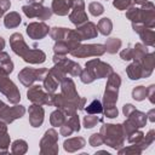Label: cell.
Wrapping results in <instances>:
<instances>
[{"mask_svg": "<svg viewBox=\"0 0 155 155\" xmlns=\"http://www.w3.org/2000/svg\"><path fill=\"white\" fill-rule=\"evenodd\" d=\"M10 44L13 50V52L18 56H21L25 62L28 63H42L46 59V54L41 50H31L27 46L24 42L23 36L19 33H15L10 38Z\"/></svg>", "mask_w": 155, "mask_h": 155, "instance_id": "1", "label": "cell"}, {"mask_svg": "<svg viewBox=\"0 0 155 155\" xmlns=\"http://www.w3.org/2000/svg\"><path fill=\"white\" fill-rule=\"evenodd\" d=\"M103 138V143H107L111 148L122 145V126L121 125H103L99 133Z\"/></svg>", "mask_w": 155, "mask_h": 155, "instance_id": "2", "label": "cell"}, {"mask_svg": "<svg viewBox=\"0 0 155 155\" xmlns=\"http://www.w3.org/2000/svg\"><path fill=\"white\" fill-rule=\"evenodd\" d=\"M0 92H2L7 97V99L13 104L18 103L21 99L19 91L17 90L16 85L10 80L8 73L2 67H0Z\"/></svg>", "mask_w": 155, "mask_h": 155, "instance_id": "3", "label": "cell"}, {"mask_svg": "<svg viewBox=\"0 0 155 155\" xmlns=\"http://www.w3.org/2000/svg\"><path fill=\"white\" fill-rule=\"evenodd\" d=\"M120 84H121V79L117 74H115V73L109 74L105 92H104V98H103L104 107L115 105V103L117 101V91H119Z\"/></svg>", "mask_w": 155, "mask_h": 155, "instance_id": "4", "label": "cell"}, {"mask_svg": "<svg viewBox=\"0 0 155 155\" xmlns=\"http://www.w3.org/2000/svg\"><path fill=\"white\" fill-rule=\"evenodd\" d=\"M48 74V69H45V68H40V69H31V68H24L19 74H18V79L19 81L29 87L31 86V84L36 80L39 81H42L45 79V76Z\"/></svg>", "mask_w": 155, "mask_h": 155, "instance_id": "5", "label": "cell"}, {"mask_svg": "<svg viewBox=\"0 0 155 155\" xmlns=\"http://www.w3.org/2000/svg\"><path fill=\"white\" fill-rule=\"evenodd\" d=\"M86 70L91 74V76L93 79H102V78H105V76H108L109 74L113 73L111 67L109 64L102 62L98 58L88 61L86 63Z\"/></svg>", "mask_w": 155, "mask_h": 155, "instance_id": "6", "label": "cell"}, {"mask_svg": "<svg viewBox=\"0 0 155 155\" xmlns=\"http://www.w3.org/2000/svg\"><path fill=\"white\" fill-rule=\"evenodd\" d=\"M25 113L24 107L22 105H15V107H8L6 105L4 102L0 101V119L6 122V124H11L13 120L22 117Z\"/></svg>", "mask_w": 155, "mask_h": 155, "instance_id": "7", "label": "cell"}, {"mask_svg": "<svg viewBox=\"0 0 155 155\" xmlns=\"http://www.w3.org/2000/svg\"><path fill=\"white\" fill-rule=\"evenodd\" d=\"M23 12L29 18H39V19H48L52 16V10L48 7H42L41 4H29L22 7Z\"/></svg>", "mask_w": 155, "mask_h": 155, "instance_id": "8", "label": "cell"}, {"mask_svg": "<svg viewBox=\"0 0 155 155\" xmlns=\"http://www.w3.org/2000/svg\"><path fill=\"white\" fill-rule=\"evenodd\" d=\"M105 52L104 45H79L76 48L71 50L70 53L74 57H91V56H102Z\"/></svg>", "mask_w": 155, "mask_h": 155, "instance_id": "9", "label": "cell"}, {"mask_svg": "<svg viewBox=\"0 0 155 155\" xmlns=\"http://www.w3.org/2000/svg\"><path fill=\"white\" fill-rule=\"evenodd\" d=\"M69 18L75 25H81L87 21L85 4L82 0H71V12L69 13Z\"/></svg>", "mask_w": 155, "mask_h": 155, "instance_id": "10", "label": "cell"}, {"mask_svg": "<svg viewBox=\"0 0 155 155\" xmlns=\"http://www.w3.org/2000/svg\"><path fill=\"white\" fill-rule=\"evenodd\" d=\"M53 62H54L56 65H58L59 68H62L65 71V74L68 73V74H70L73 76H78L81 73V68H80V65L78 63H75V62L65 58L62 54H54Z\"/></svg>", "mask_w": 155, "mask_h": 155, "instance_id": "11", "label": "cell"}, {"mask_svg": "<svg viewBox=\"0 0 155 155\" xmlns=\"http://www.w3.org/2000/svg\"><path fill=\"white\" fill-rule=\"evenodd\" d=\"M57 139H58V134L54 130H48L44 138L41 139V153H48V154H56L58 151V147H57Z\"/></svg>", "mask_w": 155, "mask_h": 155, "instance_id": "12", "label": "cell"}, {"mask_svg": "<svg viewBox=\"0 0 155 155\" xmlns=\"http://www.w3.org/2000/svg\"><path fill=\"white\" fill-rule=\"evenodd\" d=\"M48 31H50V28L44 22H34L27 25V34L34 40L42 39L48 34Z\"/></svg>", "mask_w": 155, "mask_h": 155, "instance_id": "13", "label": "cell"}, {"mask_svg": "<svg viewBox=\"0 0 155 155\" xmlns=\"http://www.w3.org/2000/svg\"><path fill=\"white\" fill-rule=\"evenodd\" d=\"M27 96H28V99L31 101L34 104L41 105V104H45L47 92L44 91L42 86H40V85H34V86H31V87L28 90Z\"/></svg>", "mask_w": 155, "mask_h": 155, "instance_id": "14", "label": "cell"}, {"mask_svg": "<svg viewBox=\"0 0 155 155\" xmlns=\"http://www.w3.org/2000/svg\"><path fill=\"white\" fill-rule=\"evenodd\" d=\"M44 121V109L39 104L29 107V122L33 127H39Z\"/></svg>", "mask_w": 155, "mask_h": 155, "instance_id": "15", "label": "cell"}, {"mask_svg": "<svg viewBox=\"0 0 155 155\" xmlns=\"http://www.w3.org/2000/svg\"><path fill=\"white\" fill-rule=\"evenodd\" d=\"M80 130V122L78 115H71L68 121H65L61 127V134L62 136H70L73 132Z\"/></svg>", "mask_w": 155, "mask_h": 155, "instance_id": "16", "label": "cell"}, {"mask_svg": "<svg viewBox=\"0 0 155 155\" xmlns=\"http://www.w3.org/2000/svg\"><path fill=\"white\" fill-rule=\"evenodd\" d=\"M76 31L81 36L82 40L85 39H93L97 36V25L92 22H85L82 25H80Z\"/></svg>", "mask_w": 155, "mask_h": 155, "instance_id": "17", "label": "cell"}, {"mask_svg": "<svg viewBox=\"0 0 155 155\" xmlns=\"http://www.w3.org/2000/svg\"><path fill=\"white\" fill-rule=\"evenodd\" d=\"M51 10L58 16H65L71 10V0H53Z\"/></svg>", "mask_w": 155, "mask_h": 155, "instance_id": "18", "label": "cell"}, {"mask_svg": "<svg viewBox=\"0 0 155 155\" xmlns=\"http://www.w3.org/2000/svg\"><path fill=\"white\" fill-rule=\"evenodd\" d=\"M10 137L7 134V127L2 121H0V153H6Z\"/></svg>", "mask_w": 155, "mask_h": 155, "instance_id": "19", "label": "cell"}, {"mask_svg": "<svg viewBox=\"0 0 155 155\" xmlns=\"http://www.w3.org/2000/svg\"><path fill=\"white\" fill-rule=\"evenodd\" d=\"M85 145V139L81 137H75V138H70L68 140L64 142V149L67 151H75L80 148H82Z\"/></svg>", "mask_w": 155, "mask_h": 155, "instance_id": "20", "label": "cell"}, {"mask_svg": "<svg viewBox=\"0 0 155 155\" xmlns=\"http://www.w3.org/2000/svg\"><path fill=\"white\" fill-rule=\"evenodd\" d=\"M4 24L6 28H16L21 24V16L17 12H10L5 16Z\"/></svg>", "mask_w": 155, "mask_h": 155, "instance_id": "21", "label": "cell"}, {"mask_svg": "<svg viewBox=\"0 0 155 155\" xmlns=\"http://www.w3.org/2000/svg\"><path fill=\"white\" fill-rule=\"evenodd\" d=\"M126 71H127L128 78L132 79V80H137V79H140L143 76V69H142L140 64L137 63V62H134L131 65H128Z\"/></svg>", "mask_w": 155, "mask_h": 155, "instance_id": "22", "label": "cell"}, {"mask_svg": "<svg viewBox=\"0 0 155 155\" xmlns=\"http://www.w3.org/2000/svg\"><path fill=\"white\" fill-rule=\"evenodd\" d=\"M42 81H44V88H45L46 92H48V93H53V92L57 90V87H58V81H57L50 73L45 76V79H44Z\"/></svg>", "mask_w": 155, "mask_h": 155, "instance_id": "23", "label": "cell"}, {"mask_svg": "<svg viewBox=\"0 0 155 155\" xmlns=\"http://www.w3.org/2000/svg\"><path fill=\"white\" fill-rule=\"evenodd\" d=\"M97 28L101 31V34L109 35L111 33V29H113V23L109 18H102V19H99V22L97 24Z\"/></svg>", "mask_w": 155, "mask_h": 155, "instance_id": "24", "label": "cell"}, {"mask_svg": "<svg viewBox=\"0 0 155 155\" xmlns=\"http://www.w3.org/2000/svg\"><path fill=\"white\" fill-rule=\"evenodd\" d=\"M50 121H51V125L57 127V126H62L64 122H65V116H64V113L62 110H54L52 114H51V117H50Z\"/></svg>", "mask_w": 155, "mask_h": 155, "instance_id": "25", "label": "cell"}, {"mask_svg": "<svg viewBox=\"0 0 155 155\" xmlns=\"http://www.w3.org/2000/svg\"><path fill=\"white\" fill-rule=\"evenodd\" d=\"M104 47H105V51H108L109 53H115L121 47V40L116 39V38H110V39H108Z\"/></svg>", "mask_w": 155, "mask_h": 155, "instance_id": "26", "label": "cell"}, {"mask_svg": "<svg viewBox=\"0 0 155 155\" xmlns=\"http://www.w3.org/2000/svg\"><path fill=\"white\" fill-rule=\"evenodd\" d=\"M0 64H1V67H2L8 74L13 70V63H12V61L10 59L8 54H7L6 52H2V51H0Z\"/></svg>", "mask_w": 155, "mask_h": 155, "instance_id": "27", "label": "cell"}, {"mask_svg": "<svg viewBox=\"0 0 155 155\" xmlns=\"http://www.w3.org/2000/svg\"><path fill=\"white\" fill-rule=\"evenodd\" d=\"M86 111L88 114H101L103 111V107H102V103L98 101V99H93L88 107H86Z\"/></svg>", "mask_w": 155, "mask_h": 155, "instance_id": "28", "label": "cell"}, {"mask_svg": "<svg viewBox=\"0 0 155 155\" xmlns=\"http://www.w3.org/2000/svg\"><path fill=\"white\" fill-rule=\"evenodd\" d=\"M88 10H90V13H91V15H93V16H99V15H102V13L104 12V6H103L101 2L94 1V2H91V4L88 5Z\"/></svg>", "mask_w": 155, "mask_h": 155, "instance_id": "29", "label": "cell"}, {"mask_svg": "<svg viewBox=\"0 0 155 155\" xmlns=\"http://www.w3.org/2000/svg\"><path fill=\"white\" fill-rule=\"evenodd\" d=\"M27 151V143L24 140H16L12 144V153L15 154H23Z\"/></svg>", "mask_w": 155, "mask_h": 155, "instance_id": "30", "label": "cell"}, {"mask_svg": "<svg viewBox=\"0 0 155 155\" xmlns=\"http://www.w3.org/2000/svg\"><path fill=\"white\" fill-rule=\"evenodd\" d=\"M53 51H54L56 54L64 56V54H67L69 52V48H68V46H67V44L64 41H56V45L53 47Z\"/></svg>", "mask_w": 155, "mask_h": 155, "instance_id": "31", "label": "cell"}, {"mask_svg": "<svg viewBox=\"0 0 155 155\" xmlns=\"http://www.w3.org/2000/svg\"><path fill=\"white\" fill-rule=\"evenodd\" d=\"M147 93H148V91L145 90V87L138 86V87H136V88L132 91V97H133L136 101H142V99L145 98Z\"/></svg>", "mask_w": 155, "mask_h": 155, "instance_id": "32", "label": "cell"}, {"mask_svg": "<svg viewBox=\"0 0 155 155\" xmlns=\"http://www.w3.org/2000/svg\"><path fill=\"white\" fill-rule=\"evenodd\" d=\"M101 119H98L97 116H94V114H90L87 116H85L84 119V126L86 128H91V127H94L97 125V122H99Z\"/></svg>", "mask_w": 155, "mask_h": 155, "instance_id": "33", "label": "cell"}, {"mask_svg": "<svg viewBox=\"0 0 155 155\" xmlns=\"http://www.w3.org/2000/svg\"><path fill=\"white\" fill-rule=\"evenodd\" d=\"M103 111H104V114H105L108 117H111V119H113V117H116V116H117V109H116L115 105L104 107Z\"/></svg>", "mask_w": 155, "mask_h": 155, "instance_id": "34", "label": "cell"}, {"mask_svg": "<svg viewBox=\"0 0 155 155\" xmlns=\"http://www.w3.org/2000/svg\"><path fill=\"white\" fill-rule=\"evenodd\" d=\"M113 4L119 10H126L131 5V0H114Z\"/></svg>", "mask_w": 155, "mask_h": 155, "instance_id": "35", "label": "cell"}, {"mask_svg": "<svg viewBox=\"0 0 155 155\" xmlns=\"http://www.w3.org/2000/svg\"><path fill=\"white\" fill-rule=\"evenodd\" d=\"M90 144H91L92 147H97V145L103 144V138H102V136H101V134H97V133L92 134L91 138H90Z\"/></svg>", "mask_w": 155, "mask_h": 155, "instance_id": "36", "label": "cell"}, {"mask_svg": "<svg viewBox=\"0 0 155 155\" xmlns=\"http://www.w3.org/2000/svg\"><path fill=\"white\" fill-rule=\"evenodd\" d=\"M80 78H81V81L84 82V84H90V82H92L94 79L91 76V74L85 69V70H81V73H80Z\"/></svg>", "mask_w": 155, "mask_h": 155, "instance_id": "37", "label": "cell"}, {"mask_svg": "<svg viewBox=\"0 0 155 155\" xmlns=\"http://www.w3.org/2000/svg\"><path fill=\"white\" fill-rule=\"evenodd\" d=\"M11 6L10 0H0V16H2Z\"/></svg>", "mask_w": 155, "mask_h": 155, "instance_id": "38", "label": "cell"}, {"mask_svg": "<svg viewBox=\"0 0 155 155\" xmlns=\"http://www.w3.org/2000/svg\"><path fill=\"white\" fill-rule=\"evenodd\" d=\"M121 58L122 59H125V61H128V59H132V56H133V50L132 48H126V50H124L121 53Z\"/></svg>", "mask_w": 155, "mask_h": 155, "instance_id": "39", "label": "cell"}, {"mask_svg": "<svg viewBox=\"0 0 155 155\" xmlns=\"http://www.w3.org/2000/svg\"><path fill=\"white\" fill-rule=\"evenodd\" d=\"M44 0H28L29 4H42Z\"/></svg>", "mask_w": 155, "mask_h": 155, "instance_id": "40", "label": "cell"}, {"mask_svg": "<svg viewBox=\"0 0 155 155\" xmlns=\"http://www.w3.org/2000/svg\"><path fill=\"white\" fill-rule=\"evenodd\" d=\"M4 47H5V41H4V39L0 36V51H2Z\"/></svg>", "mask_w": 155, "mask_h": 155, "instance_id": "41", "label": "cell"}, {"mask_svg": "<svg viewBox=\"0 0 155 155\" xmlns=\"http://www.w3.org/2000/svg\"><path fill=\"white\" fill-rule=\"evenodd\" d=\"M145 1L147 0H134V2H137V4H145Z\"/></svg>", "mask_w": 155, "mask_h": 155, "instance_id": "42", "label": "cell"}]
</instances>
